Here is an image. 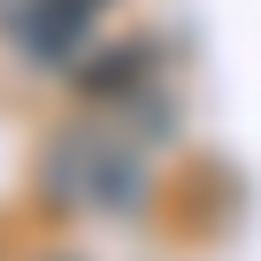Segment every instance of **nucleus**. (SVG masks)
Masks as SVG:
<instances>
[{
	"instance_id": "1",
	"label": "nucleus",
	"mask_w": 261,
	"mask_h": 261,
	"mask_svg": "<svg viewBox=\"0 0 261 261\" xmlns=\"http://www.w3.org/2000/svg\"><path fill=\"white\" fill-rule=\"evenodd\" d=\"M39 192L69 215H123L146 192V162L130 139H115L108 123H69L39 154Z\"/></svg>"
},
{
	"instance_id": "2",
	"label": "nucleus",
	"mask_w": 261,
	"mask_h": 261,
	"mask_svg": "<svg viewBox=\"0 0 261 261\" xmlns=\"http://www.w3.org/2000/svg\"><path fill=\"white\" fill-rule=\"evenodd\" d=\"M100 8H108V0H23L8 31H16V46L31 62H69L85 46V31L100 23Z\"/></svg>"
},
{
	"instance_id": "3",
	"label": "nucleus",
	"mask_w": 261,
	"mask_h": 261,
	"mask_svg": "<svg viewBox=\"0 0 261 261\" xmlns=\"http://www.w3.org/2000/svg\"><path fill=\"white\" fill-rule=\"evenodd\" d=\"M146 77H154V46L146 39H115V46H100V54L77 62V92L85 100H130Z\"/></svg>"
}]
</instances>
